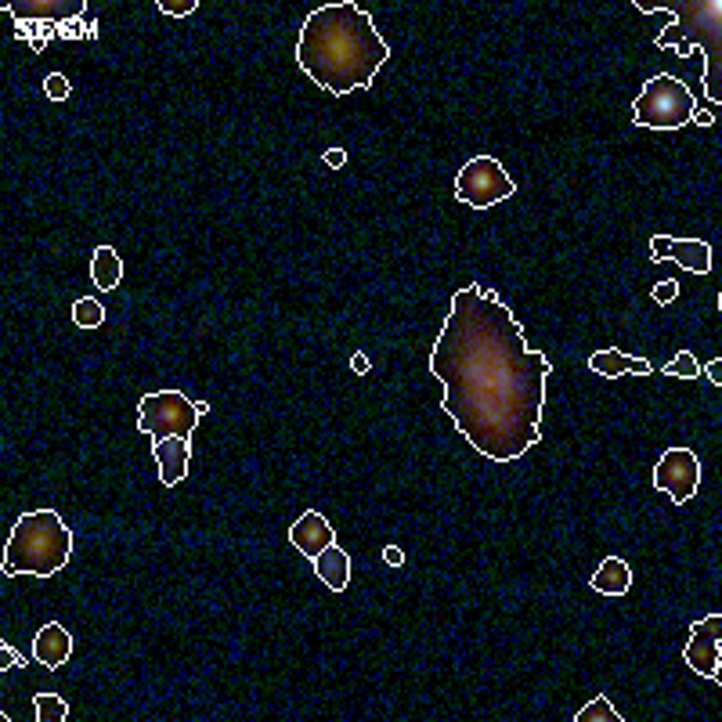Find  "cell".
Here are the masks:
<instances>
[{
    "instance_id": "6da1fadb",
    "label": "cell",
    "mask_w": 722,
    "mask_h": 722,
    "mask_svg": "<svg viewBox=\"0 0 722 722\" xmlns=\"http://www.w3.org/2000/svg\"><path fill=\"white\" fill-rule=\"evenodd\" d=\"M441 408L470 448L491 463H513L542 441L546 380L553 365L528 347L510 304L484 286L455 289L434 351Z\"/></svg>"
},
{
    "instance_id": "7a4b0ae2",
    "label": "cell",
    "mask_w": 722,
    "mask_h": 722,
    "mask_svg": "<svg viewBox=\"0 0 722 722\" xmlns=\"http://www.w3.org/2000/svg\"><path fill=\"white\" fill-rule=\"evenodd\" d=\"M390 58V44L380 37L372 15L354 0L325 4L311 11L297 37V65L311 84L333 98L372 87Z\"/></svg>"
},
{
    "instance_id": "3957f363",
    "label": "cell",
    "mask_w": 722,
    "mask_h": 722,
    "mask_svg": "<svg viewBox=\"0 0 722 722\" xmlns=\"http://www.w3.org/2000/svg\"><path fill=\"white\" fill-rule=\"evenodd\" d=\"M73 556V531L55 510H29L15 520L4 546V574L51 578Z\"/></svg>"
},
{
    "instance_id": "277c9868",
    "label": "cell",
    "mask_w": 722,
    "mask_h": 722,
    "mask_svg": "<svg viewBox=\"0 0 722 722\" xmlns=\"http://www.w3.org/2000/svg\"><path fill=\"white\" fill-rule=\"evenodd\" d=\"M697 109L694 91L672 73L650 76L639 98L632 102V123L650 130H683L690 127Z\"/></svg>"
},
{
    "instance_id": "5b68a950",
    "label": "cell",
    "mask_w": 722,
    "mask_h": 722,
    "mask_svg": "<svg viewBox=\"0 0 722 722\" xmlns=\"http://www.w3.org/2000/svg\"><path fill=\"white\" fill-rule=\"evenodd\" d=\"M199 419L203 416H199L195 401H188V394H181V390H152L138 401V430L149 434L152 441H163V437H188L192 441Z\"/></svg>"
},
{
    "instance_id": "8992f818",
    "label": "cell",
    "mask_w": 722,
    "mask_h": 722,
    "mask_svg": "<svg viewBox=\"0 0 722 722\" xmlns=\"http://www.w3.org/2000/svg\"><path fill=\"white\" fill-rule=\"evenodd\" d=\"M517 192L513 177L506 174L495 156H473L463 163V170L455 174V199L470 210H491L499 206L502 199H510Z\"/></svg>"
},
{
    "instance_id": "52a82bcc",
    "label": "cell",
    "mask_w": 722,
    "mask_h": 722,
    "mask_svg": "<svg viewBox=\"0 0 722 722\" xmlns=\"http://www.w3.org/2000/svg\"><path fill=\"white\" fill-rule=\"evenodd\" d=\"M650 484H654V491H665L676 506H686L697 495V488H701V463H697V455L690 448H668L658 459V466H654Z\"/></svg>"
},
{
    "instance_id": "ba28073f",
    "label": "cell",
    "mask_w": 722,
    "mask_h": 722,
    "mask_svg": "<svg viewBox=\"0 0 722 722\" xmlns=\"http://www.w3.org/2000/svg\"><path fill=\"white\" fill-rule=\"evenodd\" d=\"M683 661L690 672L701 679L719 683V665H722V614H708V618L690 625V639H686Z\"/></svg>"
},
{
    "instance_id": "9c48e42d",
    "label": "cell",
    "mask_w": 722,
    "mask_h": 722,
    "mask_svg": "<svg viewBox=\"0 0 722 722\" xmlns=\"http://www.w3.org/2000/svg\"><path fill=\"white\" fill-rule=\"evenodd\" d=\"M665 260H676L679 268L694 271V275H708V271H712V246L704 239L654 235V239H650V264H665Z\"/></svg>"
},
{
    "instance_id": "30bf717a",
    "label": "cell",
    "mask_w": 722,
    "mask_h": 722,
    "mask_svg": "<svg viewBox=\"0 0 722 722\" xmlns=\"http://www.w3.org/2000/svg\"><path fill=\"white\" fill-rule=\"evenodd\" d=\"M152 455H156L159 463V481L167 484V488H177L188 477L192 441L188 437H163V441H152Z\"/></svg>"
},
{
    "instance_id": "8fae6325",
    "label": "cell",
    "mask_w": 722,
    "mask_h": 722,
    "mask_svg": "<svg viewBox=\"0 0 722 722\" xmlns=\"http://www.w3.org/2000/svg\"><path fill=\"white\" fill-rule=\"evenodd\" d=\"M289 542L300 549V553L307 556V560H315L322 549H329L336 542V535H333V524L322 517L318 510H307L304 517L289 528Z\"/></svg>"
},
{
    "instance_id": "7c38bea8",
    "label": "cell",
    "mask_w": 722,
    "mask_h": 722,
    "mask_svg": "<svg viewBox=\"0 0 722 722\" xmlns=\"http://www.w3.org/2000/svg\"><path fill=\"white\" fill-rule=\"evenodd\" d=\"M33 658L44 668H62L73 658V636H69L62 621H47L44 629L33 636Z\"/></svg>"
},
{
    "instance_id": "4fadbf2b",
    "label": "cell",
    "mask_w": 722,
    "mask_h": 722,
    "mask_svg": "<svg viewBox=\"0 0 722 722\" xmlns=\"http://www.w3.org/2000/svg\"><path fill=\"white\" fill-rule=\"evenodd\" d=\"M311 564H315L318 582L329 585L333 593H343V589L351 585V556H347V549L336 546V542L329 549H322Z\"/></svg>"
},
{
    "instance_id": "5bb4252c",
    "label": "cell",
    "mask_w": 722,
    "mask_h": 722,
    "mask_svg": "<svg viewBox=\"0 0 722 722\" xmlns=\"http://www.w3.org/2000/svg\"><path fill=\"white\" fill-rule=\"evenodd\" d=\"M589 369L607 376V380H618V376H650V361L636 358V354H621V351H596L589 354Z\"/></svg>"
},
{
    "instance_id": "9a60e30c",
    "label": "cell",
    "mask_w": 722,
    "mask_h": 722,
    "mask_svg": "<svg viewBox=\"0 0 722 722\" xmlns=\"http://www.w3.org/2000/svg\"><path fill=\"white\" fill-rule=\"evenodd\" d=\"M593 593L600 596H625L632 589V567L621 556H607L600 567L593 571Z\"/></svg>"
},
{
    "instance_id": "2e32d148",
    "label": "cell",
    "mask_w": 722,
    "mask_h": 722,
    "mask_svg": "<svg viewBox=\"0 0 722 722\" xmlns=\"http://www.w3.org/2000/svg\"><path fill=\"white\" fill-rule=\"evenodd\" d=\"M120 278H123L120 253L112 250V246H98V250H94V257H91V282L102 289V293H109V289L120 286Z\"/></svg>"
},
{
    "instance_id": "e0dca14e",
    "label": "cell",
    "mask_w": 722,
    "mask_h": 722,
    "mask_svg": "<svg viewBox=\"0 0 722 722\" xmlns=\"http://www.w3.org/2000/svg\"><path fill=\"white\" fill-rule=\"evenodd\" d=\"M87 4L84 0H65V4H8L11 15H19V19H26V15H33V19H58V15H44V11H65V15H80Z\"/></svg>"
},
{
    "instance_id": "ac0fdd59",
    "label": "cell",
    "mask_w": 722,
    "mask_h": 722,
    "mask_svg": "<svg viewBox=\"0 0 722 722\" xmlns=\"http://www.w3.org/2000/svg\"><path fill=\"white\" fill-rule=\"evenodd\" d=\"M574 722H625V719H621V712L611 704V697H607V694H596L593 701L585 704V708H578Z\"/></svg>"
},
{
    "instance_id": "d6986e66",
    "label": "cell",
    "mask_w": 722,
    "mask_h": 722,
    "mask_svg": "<svg viewBox=\"0 0 722 722\" xmlns=\"http://www.w3.org/2000/svg\"><path fill=\"white\" fill-rule=\"evenodd\" d=\"M102 322H105L102 300L80 297V300L73 304V325H76V329H102Z\"/></svg>"
},
{
    "instance_id": "ffe728a7",
    "label": "cell",
    "mask_w": 722,
    "mask_h": 722,
    "mask_svg": "<svg viewBox=\"0 0 722 722\" xmlns=\"http://www.w3.org/2000/svg\"><path fill=\"white\" fill-rule=\"evenodd\" d=\"M33 708H37V722H65L69 719V704L58 694H37L33 697Z\"/></svg>"
},
{
    "instance_id": "44dd1931",
    "label": "cell",
    "mask_w": 722,
    "mask_h": 722,
    "mask_svg": "<svg viewBox=\"0 0 722 722\" xmlns=\"http://www.w3.org/2000/svg\"><path fill=\"white\" fill-rule=\"evenodd\" d=\"M661 372H665V376H676V380H697V376H701L704 369H701V361H697L690 351H679L676 358L668 361V365H665Z\"/></svg>"
},
{
    "instance_id": "7402d4cb",
    "label": "cell",
    "mask_w": 722,
    "mask_h": 722,
    "mask_svg": "<svg viewBox=\"0 0 722 722\" xmlns=\"http://www.w3.org/2000/svg\"><path fill=\"white\" fill-rule=\"evenodd\" d=\"M44 94L51 102H65L69 94H73V84H69V76L65 73H47L44 76Z\"/></svg>"
},
{
    "instance_id": "603a6c76",
    "label": "cell",
    "mask_w": 722,
    "mask_h": 722,
    "mask_svg": "<svg viewBox=\"0 0 722 722\" xmlns=\"http://www.w3.org/2000/svg\"><path fill=\"white\" fill-rule=\"evenodd\" d=\"M650 297H654V304H676L679 282H676V278H668V282H658V286L650 289Z\"/></svg>"
},
{
    "instance_id": "cb8c5ba5",
    "label": "cell",
    "mask_w": 722,
    "mask_h": 722,
    "mask_svg": "<svg viewBox=\"0 0 722 722\" xmlns=\"http://www.w3.org/2000/svg\"><path fill=\"white\" fill-rule=\"evenodd\" d=\"M195 8H199L195 0H159V11H163V15H174V19H185Z\"/></svg>"
},
{
    "instance_id": "d4e9b609",
    "label": "cell",
    "mask_w": 722,
    "mask_h": 722,
    "mask_svg": "<svg viewBox=\"0 0 722 722\" xmlns=\"http://www.w3.org/2000/svg\"><path fill=\"white\" fill-rule=\"evenodd\" d=\"M22 665H26V658L11 650L8 639H0V672H11V668H22Z\"/></svg>"
},
{
    "instance_id": "484cf974",
    "label": "cell",
    "mask_w": 722,
    "mask_h": 722,
    "mask_svg": "<svg viewBox=\"0 0 722 722\" xmlns=\"http://www.w3.org/2000/svg\"><path fill=\"white\" fill-rule=\"evenodd\" d=\"M383 564L405 567V549H401V546H387V549H383Z\"/></svg>"
},
{
    "instance_id": "4316f807",
    "label": "cell",
    "mask_w": 722,
    "mask_h": 722,
    "mask_svg": "<svg viewBox=\"0 0 722 722\" xmlns=\"http://www.w3.org/2000/svg\"><path fill=\"white\" fill-rule=\"evenodd\" d=\"M322 159H325V163H329V167H333V170H340L343 163H347V152H343V149H329Z\"/></svg>"
},
{
    "instance_id": "83f0119b",
    "label": "cell",
    "mask_w": 722,
    "mask_h": 722,
    "mask_svg": "<svg viewBox=\"0 0 722 722\" xmlns=\"http://www.w3.org/2000/svg\"><path fill=\"white\" fill-rule=\"evenodd\" d=\"M690 123H697V127H712L715 112L712 109H694V120H690Z\"/></svg>"
},
{
    "instance_id": "f1b7e54d",
    "label": "cell",
    "mask_w": 722,
    "mask_h": 722,
    "mask_svg": "<svg viewBox=\"0 0 722 722\" xmlns=\"http://www.w3.org/2000/svg\"><path fill=\"white\" fill-rule=\"evenodd\" d=\"M708 380H712L715 387H722V358L708 361Z\"/></svg>"
},
{
    "instance_id": "f546056e",
    "label": "cell",
    "mask_w": 722,
    "mask_h": 722,
    "mask_svg": "<svg viewBox=\"0 0 722 722\" xmlns=\"http://www.w3.org/2000/svg\"><path fill=\"white\" fill-rule=\"evenodd\" d=\"M351 369H354V372H361V376H365V372L372 369V361L365 358V354H354V358H351Z\"/></svg>"
}]
</instances>
